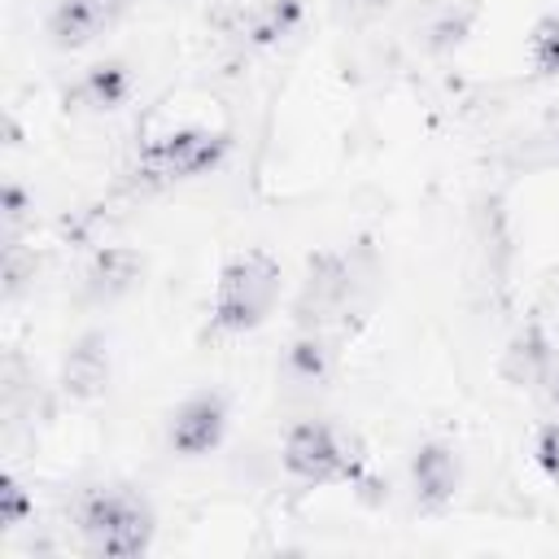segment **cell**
Wrapping results in <instances>:
<instances>
[{
	"mask_svg": "<svg viewBox=\"0 0 559 559\" xmlns=\"http://www.w3.org/2000/svg\"><path fill=\"white\" fill-rule=\"evenodd\" d=\"M301 17H306L301 0H253L240 17V35L249 44H280L301 26Z\"/></svg>",
	"mask_w": 559,
	"mask_h": 559,
	"instance_id": "obj_13",
	"label": "cell"
},
{
	"mask_svg": "<svg viewBox=\"0 0 559 559\" xmlns=\"http://www.w3.org/2000/svg\"><path fill=\"white\" fill-rule=\"evenodd\" d=\"M127 96H131V70H127V61H118V57L87 66V70L61 92L66 109H74V114H109V109H118Z\"/></svg>",
	"mask_w": 559,
	"mask_h": 559,
	"instance_id": "obj_10",
	"label": "cell"
},
{
	"mask_svg": "<svg viewBox=\"0 0 559 559\" xmlns=\"http://www.w3.org/2000/svg\"><path fill=\"white\" fill-rule=\"evenodd\" d=\"M288 376L293 380H301V384H319L323 376H328V367H332V349H328V341L319 336V332H306V336H297L293 345H288Z\"/></svg>",
	"mask_w": 559,
	"mask_h": 559,
	"instance_id": "obj_14",
	"label": "cell"
},
{
	"mask_svg": "<svg viewBox=\"0 0 559 559\" xmlns=\"http://www.w3.org/2000/svg\"><path fill=\"white\" fill-rule=\"evenodd\" d=\"M31 511H35V502H31V493L22 489V480H17V476H4V480H0V528H4V533L22 528V524L31 520Z\"/></svg>",
	"mask_w": 559,
	"mask_h": 559,
	"instance_id": "obj_16",
	"label": "cell"
},
{
	"mask_svg": "<svg viewBox=\"0 0 559 559\" xmlns=\"http://www.w3.org/2000/svg\"><path fill=\"white\" fill-rule=\"evenodd\" d=\"M550 367H555V349H550V336L537 323H524L498 358V371L511 389H542Z\"/></svg>",
	"mask_w": 559,
	"mask_h": 559,
	"instance_id": "obj_11",
	"label": "cell"
},
{
	"mask_svg": "<svg viewBox=\"0 0 559 559\" xmlns=\"http://www.w3.org/2000/svg\"><path fill=\"white\" fill-rule=\"evenodd\" d=\"M463 485V463L454 454V445L445 441H424L415 454H411V489H415V502L424 511H441L454 502Z\"/></svg>",
	"mask_w": 559,
	"mask_h": 559,
	"instance_id": "obj_9",
	"label": "cell"
},
{
	"mask_svg": "<svg viewBox=\"0 0 559 559\" xmlns=\"http://www.w3.org/2000/svg\"><path fill=\"white\" fill-rule=\"evenodd\" d=\"M280 262L266 249H240L223 262L218 284H214V310H210V328L240 336L253 332L271 319V310L280 306Z\"/></svg>",
	"mask_w": 559,
	"mask_h": 559,
	"instance_id": "obj_1",
	"label": "cell"
},
{
	"mask_svg": "<svg viewBox=\"0 0 559 559\" xmlns=\"http://www.w3.org/2000/svg\"><path fill=\"white\" fill-rule=\"evenodd\" d=\"M109 384V341L100 332H83L70 349H66V362H61V389L79 402H92L100 397Z\"/></svg>",
	"mask_w": 559,
	"mask_h": 559,
	"instance_id": "obj_12",
	"label": "cell"
},
{
	"mask_svg": "<svg viewBox=\"0 0 559 559\" xmlns=\"http://www.w3.org/2000/svg\"><path fill=\"white\" fill-rule=\"evenodd\" d=\"M231 153V135L218 127H179L157 135L140 162H135V183L140 188H170V183H188L201 179L210 170L223 166V157Z\"/></svg>",
	"mask_w": 559,
	"mask_h": 559,
	"instance_id": "obj_3",
	"label": "cell"
},
{
	"mask_svg": "<svg viewBox=\"0 0 559 559\" xmlns=\"http://www.w3.org/2000/svg\"><path fill=\"white\" fill-rule=\"evenodd\" d=\"M546 402H550V411L559 415V358H555V367H550V376H546Z\"/></svg>",
	"mask_w": 559,
	"mask_h": 559,
	"instance_id": "obj_20",
	"label": "cell"
},
{
	"mask_svg": "<svg viewBox=\"0 0 559 559\" xmlns=\"http://www.w3.org/2000/svg\"><path fill=\"white\" fill-rule=\"evenodd\" d=\"M528 61L537 74H559V13H546L528 31Z\"/></svg>",
	"mask_w": 559,
	"mask_h": 559,
	"instance_id": "obj_15",
	"label": "cell"
},
{
	"mask_svg": "<svg viewBox=\"0 0 559 559\" xmlns=\"http://www.w3.org/2000/svg\"><path fill=\"white\" fill-rule=\"evenodd\" d=\"M79 533H83V546L92 555L131 559V555H144L153 546L157 520H153V507L140 493L96 489L79 502Z\"/></svg>",
	"mask_w": 559,
	"mask_h": 559,
	"instance_id": "obj_2",
	"label": "cell"
},
{
	"mask_svg": "<svg viewBox=\"0 0 559 559\" xmlns=\"http://www.w3.org/2000/svg\"><path fill=\"white\" fill-rule=\"evenodd\" d=\"M127 13V0H57L48 9V44L61 52H79L87 44H96L100 35H109Z\"/></svg>",
	"mask_w": 559,
	"mask_h": 559,
	"instance_id": "obj_7",
	"label": "cell"
},
{
	"mask_svg": "<svg viewBox=\"0 0 559 559\" xmlns=\"http://www.w3.org/2000/svg\"><path fill=\"white\" fill-rule=\"evenodd\" d=\"M227 437V397L218 389L188 393L166 419V445L179 459H205Z\"/></svg>",
	"mask_w": 559,
	"mask_h": 559,
	"instance_id": "obj_5",
	"label": "cell"
},
{
	"mask_svg": "<svg viewBox=\"0 0 559 559\" xmlns=\"http://www.w3.org/2000/svg\"><path fill=\"white\" fill-rule=\"evenodd\" d=\"M533 463L542 467L546 480H559V415L550 424L537 428V441H533Z\"/></svg>",
	"mask_w": 559,
	"mask_h": 559,
	"instance_id": "obj_17",
	"label": "cell"
},
{
	"mask_svg": "<svg viewBox=\"0 0 559 559\" xmlns=\"http://www.w3.org/2000/svg\"><path fill=\"white\" fill-rule=\"evenodd\" d=\"M284 472L306 480V485H332V480H358V459L349 454V445L336 437V428H328L323 419H301L284 432L280 445Z\"/></svg>",
	"mask_w": 559,
	"mask_h": 559,
	"instance_id": "obj_4",
	"label": "cell"
},
{
	"mask_svg": "<svg viewBox=\"0 0 559 559\" xmlns=\"http://www.w3.org/2000/svg\"><path fill=\"white\" fill-rule=\"evenodd\" d=\"M354 293V262L345 253H314L306 262V284H301V297H297V319L306 328H319L328 323L332 314L345 310Z\"/></svg>",
	"mask_w": 559,
	"mask_h": 559,
	"instance_id": "obj_6",
	"label": "cell"
},
{
	"mask_svg": "<svg viewBox=\"0 0 559 559\" xmlns=\"http://www.w3.org/2000/svg\"><path fill=\"white\" fill-rule=\"evenodd\" d=\"M31 275H35V258H22V245L9 236V245H4V297H17Z\"/></svg>",
	"mask_w": 559,
	"mask_h": 559,
	"instance_id": "obj_18",
	"label": "cell"
},
{
	"mask_svg": "<svg viewBox=\"0 0 559 559\" xmlns=\"http://www.w3.org/2000/svg\"><path fill=\"white\" fill-rule=\"evenodd\" d=\"M144 253L131 249V245H105L92 253V262L83 266V280H79V293L87 301H118L127 293H135L144 284Z\"/></svg>",
	"mask_w": 559,
	"mask_h": 559,
	"instance_id": "obj_8",
	"label": "cell"
},
{
	"mask_svg": "<svg viewBox=\"0 0 559 559\" xmlns=\"http://www.w3.org/2000/svg\"><path fill=\"white\" fill-rule=\"evenodd\" d=\"M26 210H31V197H26V188H22V183H4V192H0V214H4V236H13V231L22 227V218H26Z\"/></svg>",
	"mask_w": 559,
	"mask_h": 559,
	"instance_id": "obj_19",
	"label": "cell"
}]
</instances>
